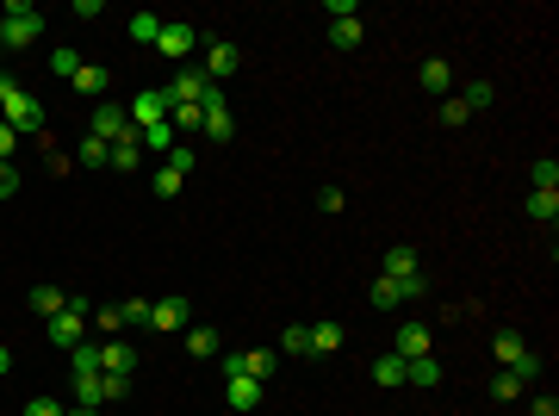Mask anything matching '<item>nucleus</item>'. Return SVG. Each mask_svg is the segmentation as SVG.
Here are the masks:
<instances>
[{
  "label": "nucleus",
  "instance_id": "obj_46",
  "mask_svg": "<svg viewBox=\"0 0 559 416\" xmlns=\"http://www.w3.org/2000/svg\"><path fill=\"white\" fill-rule=\"evenodd\" d=\"M13 149H19V131H13V125L0 119V162H13Z\"/></svg>",
  "mask_w": 559,
  "mask_h": 416
},
{
  "label": "nucleus",
  "instance_id": "obj_33",
  "mask_svg": "<svg viewBox=\"0 0 559 416\" xmlns=\"http://www.w3.org/2000/svg\"><path fill=\"white\" fill-rule=\"evenodd\" d=\"M81 168H113V143L88 137V143H81Z\"/></svg>",
  "mask_w": 559,
  "mask_h": 416
},
{
  "label": "nucleus",
  "instance_id": "obj_48",
  "mask_svg": "<svg viewBox=\"0 0 559 416\" xmlns=\"http://www.w3.org/2000/svg\"><path fill=\"white\" fill-rule=\"evenodd\" d=\"M529 416H559V398H554V392H541V398L529 404Z\"/></svg>",
  "mask_w": 559,
  "mask_h": 416
},
{
  "label": "nucleus",
  "instance_id": "obj_16",
  "mask_svg": "<svg viewBox=\"0 0 559 416\" xmlns=\"http://www.w3.org/2000/svg\"><path fill=\"white\" fill-rule=\"evenodd\" d=\"M380 268H386V279H411L417 274V249H411V243H392Z\"/></svg>",
  "mask_w": 559,
  "mask_h": 416
},
{
  "label": "nucleus",
  "instance_id": "obj_9",
  "mask_svg": "<svg viewBox=\"0 0 559 416\" xmlns=\"http://www.w3.org/2000/svg\"><path fill=\"white\" fill-rule=\"evenodd\" d=\"M106 81H113V69H100V62H81L69 87H75L81 100H94V106H100V100H106Z\"/></svg>",
  "mask_w": 559,
  "mask_h": 416
},
{
  "label": "nucleus",
  "instance_id": "obj_1",
  "mask_svg": "<svg viewBox=\"0 0 559 416\" xmlns=\"http://www.w3.org/2000/svg\"><path fill=\"white\" fill-rule=\"evenodd\" d=\"M38 37H44V12L25 6V0H13V6L0 12V50H25V44H38Z\"/></svg>",
  "mask_w": 559,
  "mask_h": 416
},
{
  "label": "nucleus",
  "instance_id": "obj_17",
  "mask_svg": "<svg viewBox=\"0 0 559 416\" xmlns=\"http://www.w3.org/2000/svg\"><path fill=\"white\" fill-rule=\"evenodd\" d=\"M342 348V323L336 317H323V323H311V354L323 361V354H336Z\"/></svg>",
  "mask_w": 559,
  "mask_h": 416
},
{
  "label": "nucleus",
  "instance_id": "obj_5",
  "mask_svg": "<svg viewBox=\"0 0 559 416\" xmlns=\"http://www.w3.org/2000/svg\"><path fill=\"white\" fill-rule=\"evenodd\" d=\"M88 137H100V143L131 137V112H125V106H113V100H100V106H94V119H88Z\"/></svg>",
  "mask_w": 559,
  "mask_h": 416
},
{
  "label": "nucleus",
  "instance_id": "obj_21",
  "mask_svg": "<svg viewBox=\"0 0 559 416\" xmlns=\"http://www.w3.org/2000/svg\"><path fill=\"white\" fill-rule=\"evenodd\" d=\"M113 168H119V174H131V168H143V137H138V131H131V137H119V143H113Z\"/></svg>",
  "mask_w": 559,
  "mask_h": 416
},
{
  "label": "nucleus",
  "instance_id": "obj_27",
  "mask_svg": "<svg viewBox=\"0 0 559 416\" xmlns=\"http://www.w3.org/2000/svg\"><path fill=\"white\" fill-rule=\"evenodd\" d=\"M405 379H411V386H441V361H435V354H422V361H405Z\"/></svg>",
  "mask_w": 559,
  "mask_h": 416
},
{
  "label": "nucleus",
  "instance_id": "obj_8",
  "mask_svg": "<svg viewBox=\"0 0 559 416\" xmlns=\"http://www.w3.org/2000/svg\"><path fill=\"white\" fill-rule=\"evenodd\" d=\"M125 112H131V131H149V125H162V119H168V100H162V87H143Z\"/></svg>",
  "mask_w": 559,
  "mask_h": 416
},
{
  "label": "nucleus",
  "instance_id": "obj_43",
  "mask_svg": "<svg viewBox=\"0 0 559 416\" xmlns=\"http://www.w3.org/2000/svg\"><path fill=\"white\" fill-rule=\"evenodd\" d=\"M317 205H323V212H342V205H348V193H342V187H323V193H317Z\"/></svg>",
  "mask_w": 559,
  "mask_h": 416
},
{
  "label": "nucleus",
  "instance_id": "obj_34",
  "mask_svg": "<svg viewBox=\"0 0 559 416\" xmlns=\"http://www.w3.org/2000/svg\"><path fill=\"white\" fill-rule=\"evenodd\" d=\"M529 218L554 224V218H559V193H529Z\"/></svg>",
  "mask_w": 559,
  "mask_h": 416
},
{
  "label": "nucleus",
  "instance_id": "obj_49",
  "mask_svg": "<svg viewBox=\"0 0 559 416\" xmlns=\"http://www.w3.org/2000/svg\"><path fill=\"white\" fill-rule=\"evenodd\" d=\"M6 373H13V354H6V348H0V379H6Z\"/></svg>",
  "mask_w": 559,
  "mask_h": 416
},
{
  "label": "nucleus",
  "instance_id": "obj_26",
  "mask_svg": "<svg viewBox=\"0 0 559 416\" xmlns=\"http://www.w3.org/2000/svg\"><path fill=\"white\" fill-rule=\"evenodd\" d=\"M367 298H373V311H398V304H405V286H398V279H373V292H367Z\"/></svg>",
  "mask_w": 559,
  "mask_h": 416
},
{
  "label": "nucleus",
  "instance_id": "obj_11",
  "mask_svg": "<svg viewBox=\"0 0 559 416\" xmlns=\"http://www.w3.org/2000/svg\"><path fill=\"white\" fill-rule=\"evenodd\" d=\"M429 342H435V336H429V323H398V348H392V354H398V361H422V354H429Z\"/></svg>",
  "mask_w": 559,
  "mask_h": 416
},
{
  "label": "nucleus",
  "instance_id": "obj_3",
  "mask_svg": "<svg viewBox=\"0 0 559 416\" xmlns=\"http://www.w3.org/2000/svg\"><path fill=\"white\" fill-rule=\"evenodd\" d=\"M0 119H6L19 137H50V131H44V100H31V94H19L13 106H0Z\"/></svg>",
  "mask_w": 559,
  "mask_h": 416
},
{
  "label": "nucleus",
  "instance_id": "obj_47",
  "mask_svg": "<svg viewBox=\"0 0 559 416\" xmlns=\"http://www.w3.org/2000/svg\"><path fill=\"white\" fill-rule=\"evenodd\" d=\"M19 94H25V87H19V81H13V75H6V69H0V106H13V100H19Z\"/></svg>",
  "mask_w": 559,
  "mask_h": 416
},
{
  "label": "nucleus",
  "instance_id": "obj_35",
  "mask_svg": "<svg viewBox=\"0 0 559 416\" xmlns=\"http://www.w3.org/2000/svg\"><path fill=\"white\" fill-rule=\"evenodd\" d=\"M460 100H466V112H485V106L497 100V87H491V81H472V87H466Z\"/></svg>",
  "mask_w": 559,
  "mask_h": 416
},
{
  "label": "nucleus",
  "instance_id": "obj_40",
  "mask_svg": "<svg viewBox=\"0 0 559 416\" xmlns=\"http://www.w3.org/2000/svg\"><path fill=\"white\" fill-rule=\"evenodd\" d=\"M435 119H441V125H466L472 112H466V100H441V112H435Z\"/></svg>",
  "mask_w": 559,
  "mask_h": 416
},
{
  "label": "nucleus",
  "instance_id": "obj_18",
  "mask_svg": "<svg viewBox=\"0 0 559 416\" xmlns=\"http://www.w3.org/2000/svg\"><path fill=\"white\" fill-rule=\"evenodd\" d=\"M224 398H230V411H255L262 404V379H224Z\"/></svg>",
  "mask_w": 559,
  "mask_h": 416
},
{
  "label": "nucleus",
  "instance_id": "obj_19",
  "mask_svg": "<svg viewBox=\"0 0 559 416\" xmlns=\"http://www.w3.org/2000/svg\"><path fill=\"white\" fill-rule=\"evenodd\" d=\"M361 37H367V25H361V12H355V19H330V44H336V50H355Z\"/></svg>",
  "mask_w": 559,
  "mask_h": 416
},
{
  "label": "nucleus",
  "instance_id": "obj_31",
  "mask_svg": "<svg viewBox=\"0 0 559 416\" xmlns=\"http://www.w3.org/2000/svg\"><path fill=\"white\" fill-rule=\"evenodd\" d=\"M162 25H168V19H155V12H138V19H131V44H155V37H162Z\"/></svg>",
  "mask_w": 559,
  "mask_h": 416
},
{
  "label": "nucleus",
  "instance_id": "obj_6",
  "mask_svg": "<svg viewBox=\"0 0 559 416\" xmlns=\"http://www.w3.org/2000/svg\"><path fill=\"white\" fill-rule=\"evenodd\" d=\"M193 44H199V25H187V19H168V25H162V37H155V50H162L168 62H187V56H193Z\"/></svg>",
  "mask_w": 559,
  "mask_h": 416
},
{
  "label": "nucleus",
  "instance_id": "obj_25",
  "mask_svg": "<svg viewBox=\"0 0 559 416\" xmlns=\"http://www.w3.org/2000/svg\"><path fill=\"white\" fill-rule=\"evenodd\" d=\"M69 373L81 379V373H100V342H75L69 348Z\"/></svg>",
  "mask_w": 559,
  "mask_h": 416
},
{
  "label": "nucleus",
  "instance_id": "obj_32",
  "mask_svg": "<svg viewBox=\"0 0 559 416\" xmlns=\"http://www.w3.org/2000/svg\"><path fill=\"white\" fill-rule=\"evenodd\" d=\"M75 69H81V56H75L69 44H56V50H50V75H63V81H75Z\"/></svg>",
  "mask_w": 559,
  "mask_h": 416
},
{
  "label": "nucleus",
  "instance_id": "obj_38",
  "mask_svg": "<svg viewBox=\"0 0 559 416\" xmlns=\"http://www.w3.org/2000/svg\"><path fill=\"white\" fill-rule=\"evenodd\" d=\"M491 398H497V404H516V398H522V379L497 373V379H491Z\"/></svg>",
  "mask_w": 559,
  "mask_h": 416
},
{
  "label": "nucleus",
  "instance_id": "obj_23",
  "mask_svg": "<svg viewBox=\"0 0 559 416\" xmlns=\"http://www.w3.org/2000/svg\"><path fill=\"white\" fill-rule=\"evenodd\" d=\"M63 304H69V292H63V286H31V311H38V317H56Z\"/></svg>",
  "mask_w": 559,
  "mask_h": 416
},
{
  "label": "nucleus",
  "instance_id": "obj_44",
  "mask_svg": "<svg viewBox=\"0 0 559 416\" xmlns=\"http://www.w3.org/2000/svg\"><path fill=\"white\" fill-rule=\"evenodd\" d=\"M25 416H69V411H63L56 398H31V404H25Z\"/></svg>",
  "mask_w": 559,
  "mask_h": 416
},
{
  "label": "nucleus",
  "instance_id": "obj_30",
  "mask_svg": "<svg viewBox=\"0 0 559 416\" xmlns=\"http://www.w3.org/2000/svg\"><path fill=\"white\" fill-rule=\"evenodd\" d=\"M180 180H187V168L162 162V168H155V199H174V193H180Z\"/></svg>",
  "mask_w": 559,
  "mask_h": 416
},
{
  "label": "nucleus",
  "instance_id": "obj_39",
  "mask_svg": "<svg viewBox=\"0 0 559 416\" xmlns=\"http://www.w3.org/2000/svg\"><path fill=\"white\" fill-rule=\"evenodd\" d=\"M541 367H547V361H541V354H522V361H516V367H510V379H522V386H529V379H541Z\"/></svg>",
  "mask_w": 559,
  "mask_h": 416
},
{
  "label": "nucleus",
  "instance_id": "obj_15",
  "mask_svg": "<svg viewBox=\"0 0 559 416\" xmlns=\"http://www.w3.org/2000/svg\"><path fill=\"white\" fill-rule=\"evenodd\" d=\"M491 354H497V367H504V373H510V367H516V361H522V354H529V342H522V336H516V329H497V336H491Z\"/></svg>",
  "mask_w": 559,
  "mask_h": 416
},
{
  "label": "nucleus",
  "instance_id": "obj_12",
  "mask_svg": "<svg viewBox=\"0 0 559 416\" xmlns=\"http://www.w3.org/2000/svg\"><path fill=\"white\" fill-rule=\"evenodd\" d=\"M131 367H138V348H131V342H119V336L100 342V373H125V379H131Z\"/></svg>",
  "mask_w": 559,
  "mask_h": 416
},
{
  "label": "nucleus",
  "instance_id": "obj_29",
  "mask_svg": "<svg viewBox=\"0 0 559 416\" xmlns=\"http://www.w3.org/2000/svg\"><path fill=\"white\" fill-rule=\"evenodd\" d=\"M529 180H535V193H559V162L554 155H541V162L529 168Z\"/></svg>",
  "mask_w": 559,
  "mask_h": 416
},
{
  "label": "nucleus",
  "instance_id": "obj_42",
  "mask_svg": "<svg viewBox=\"0 0 559 416\" xmlns=\"http://www.w3.org/2000/svg\"><path fill=\"white\" fill-rule=\"evenodd\" d=\"M44 162H50V174H69V168H75V162H69V155H63L50 137H44Z\"/></svg>",
  "mask_w": 559,
  "mask_h": 416
},
{
  "label": "nucleus",
  "instance_id": "obj_22",
  "mask_svg": "<svg viewBox=\"0 0 559 416\" xmlns=\"http://www.w3.org/2000/svg\"><path fill=\"white\" fill-rule=\"evenodd\" d=\"M199 119H205L199 106H168V131L174 137H199Z\"/></svg>",
  "mask_w": 559,
  "mask_h": 416
},
{
  "label": "nucleus",
  "instance_id": "obj_10",
  "mask_svg": "<svg viewBox=\"0 0 559 416\" xmlns=\"http://www.w3.org/2000/svg\"><path fill=\"white\" fill-rule=\"evenodd\" d=\"M187 317H193V304L174 292V298H155V311H149V329H187Z\"/></svg>",
  "mask_w": 559,
  "mask_h": 416
},
{
  "label": "nucleus",
  "instance_id": "obj_45",
  "mask_svg": "<svg viewBox=\"0 0 559 416\" xmlns=\"http://www.w3.org/2000/svg\"><path fill=\"white\" fill-rule=\"evenodd\" d=\"M13 193H19V168H13V162H0V199H13Z\"/></svg>",
  "mask_w": 559,
  "mask_h": 416
},
{
  "label": "nucleus",
  "instance_id": "obj_36",
  "mask_svg": "<svg viewBox=\"0 0 559 416\" xmlns=\"http://www.w3.org/2000/svg\"><path fill=\"white\" fill-rule=\"evenodd\" d=\"M119 311H125V329H149V311H155V304H149V298H131V304H119Z\"/></svg>",
  "mask_w": 559,
  "mask_h": 416
},
{
  "label": "nucleus",
  "instance_id": "obj_13",
  "mask_svg": "<svg viewBox=\"0 0 559 416\" xmlns=\"http://www.w3.org/2000/svg\"><path fill=\"white\" fill-rule=\"evenodd\" d=\"M417 81H422V94L447 100V87H454V69H447V56H429V62L417 69Z\"/></svg>",
  "mask_w": 559,
  "mask_h": 416
},
{
  "label": "nucleus",
  "instance_id": "obj_14",
  "mask_svg": "<svg viewBox=\"0 0 559 416\" xmlns=\"http://www.w3.org/2000/svg\"><path fill=\"white\" fill-rule=\"evenodd\" d=\"M180 336H187V354H193V361H218V329H205V323H187Z\"/></svg>",
  "mask_w": 559,
  "mask_h": 416
},
{
  "label": "nucleus",
  "instance_id": "obj_24",
  "mask_svg": "<svg viewBox=\"0 0 559 416\" xmlns=\"http://www.w3.org/2000/svg\"><path fill=\"white\" fill-rule=\"evenodd\" d=\"M280 354H292V361H311V323H292V329L280 336Z\"/></svg>",
  "mask_w": 559,
  "mask_h": 416
},
{
  "label": "nucleus",
  "instance_id": "obj_20",
  "mask_svg": "<svg viewBox=\"0 0 559 416\" xmlns=\"http://www.w3.org/2000/svg\"><path fill=\"white\" fill-rule=\"evenodd\" d=\"M75 404L100 411V404H106V373H81V379H75Z\"/></svg>",
  "mask_w": 559,
  "mask_h": 416
},
{
  "label": "nucleus",
  "instance_id": "obj_2",
  "mask_svg": "<svg viewBox=\"0 0 559 416\" xmlns=\"http://www.w3.org/2000/svg\"><path fill=\"white\" fill-rule=\"evenodd\" d=\"M88 317H94V311H88V298H75V292H69V304L50 317V348H63V354H69L75 342H88Z\"/></svg>",
  "mask_w": 559,
  "mask_h": 416
},
{
  "label": "nucleus",
  "instance_id": "obj_4",
  "mask_svg": "<svg viewBox=\"0 0 559 416\" xmlns=\"http://www.w3.org/2000/svg\"><path fill=\"white\" fill-rule=\"evenodd\" d=\"M280 367L274 348H249V354H224V379H268Z\"/></svg>",
  "mask_w": 559,
  "mask_h": 416
},
{
  "label": "nucleus",
  "instance_id": "obj_41",
  "mask_svg": "<svg viewBox=\"0 0 559 416\" xmlns=\"http://www.w3.org/2000/svg\"><path fill=\"white\" fill-rule=\"evenodd\" d=\"M119 398H131V379L125 373H106V404H119Z\"/></svg>",
  "mask_w": 559,
  "mask_h": 416
},
{
  "label": "nucleus",
  "instance_id": "obj_7",
  "mask_svg": "<svg viewBox=\"0 0 559 416\" xmlns=\"http://www.w3.org/2000/svg\"><path fill=\"white\" fill-rule=\"evenodd\" d=\"M237 69H243V50H237V44H230V37H218V44H212V50H205V69H199V75H205V81H212V87H218V81H230V75H237Z\"/></svg>",
  "mask_w": 559,
  "mask_h": 416
},
{
  "label": "nucleus",
  "instance_id": "obj_37",
  "mask_svg": "<svg viewBox=\"0 0 559 416\" xmlns=\"http://www.w3.org/2000/svg\"><path fill=\"white\" fill-rule=\"evenodd\" d=\"M94 323H100V336L113 342V336L125 329V311H119V304H100V317H94Z\"/></svg>",
  "mask_w": 559,
  "mask_h": 416
},
{
  "label": "nucleus",
  "instance_id": "obj_28",
  "mask_svg": "<svg viewBox=\"0 0 559 416\" xmlns=\"http://www.w3.org/2000/svg\"><path fill=\"white\" fill-rule=\"evenodd\" d=\"M373 386H386V392L405 386V361H398V354H380V361H373Z\"/></svg>",
  "mask_w": 559,
  "mask_h": 416
},
{
  "label": "nucleus",
  "instance_id": "obj_50",
  "mask_svg": "<svg viewBox=\"0 0 559 416\" xmlns=\"http://www.w3.org/2000/svg\"><path fill=\"white\" fill-rule=\"evenodd\" d=\"M69 416H100V411H88V404H75V411H69Z\"/></svg>",
  "mask_w": 559,
  "mask_h": 416
}]
</instances>
